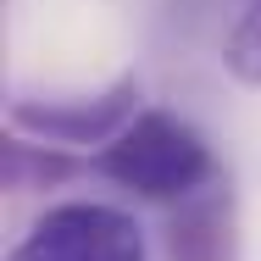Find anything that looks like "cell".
Returning a JSON list of instances; mask_svg holds the SVG:
<instances>
[{
	"mask_svg": "<svg viewBox=\"0 0 261 261\" xmlns=\"http://www.w3.org/2000/svg\"><path fill=\"white\" fill-rule=\"evenodd\" d=\"M95 172L139 200H195L217 178L211 145L172 111H134L95 150Z\"/></svg>",
	"mask_w": 261,
	"mask_h": 261,
	"instance_id": "obj_1",
	"label": "cell"
},
{
	"mask_svg": "<svg viewBox=\"0 0 261 261\" xmlns=\"http://www.w3.org/2000/svg\"><path fill=\"white\" fill-rule=\"evenodd\" d=\"M11 261H150L139 217L106 200H61L22 239Z\"/></svg>",
	"mask_w": 261,
	"mask_h": 261,
	"instance_id": "obj_2",
	"label": "cell"
},
{
	"mask_svg": "<svg viewBox=\"0 0 261 261\" xmlns=\"http://www.w3.org/2000/svg\"><path fill=\"white\" fill-rule=\"evenodd\" d=\"M139 111V78L122 72L100 95H78V100H17L11 106V128L28 139H45L61 150H84L106 145L111 134H122V122Z\"/></svg>",
	"mask_w": 261,
	"mask_h": 261,
	"instance_id": "obj_3",
	"label": "cell"
},
{
	"mask_svg": "<svg viewBox=\"0 0 261 261\" xmlns=\"http://www.w3.org/2000/svg\"><path fill=\"white\" fill-rule=\"evenodd\" d=\"M67 172H72V161L61 145H45V139H11L6 145V184L11 189H39V184H56Z\"/></svg>",
	"mask_w": 261,
	"mask_h": 261,
	"instance_id": "obj_4",
	"label": "cell"
},
{
	"mask_svg": "<svg viewBox=\"0 0 261 261\" xmlns=\"http://www.w3.org/2000/svg\"><path fill=\"white\" fill-rule=\"evenodd\" d=\"M222 67L245 84V89H261V0H245L228 39H222Z\"/></svg>",
	"mask_w": 261,
	"mask_h": 261,
	"instance_id": "obj_5",
	"label": "cell"
}]
</instances>
